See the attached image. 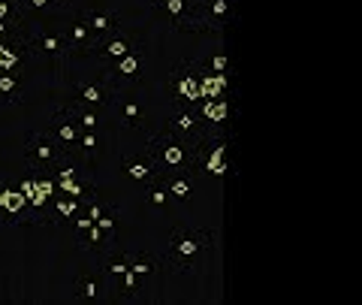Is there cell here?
I'll use <instances>...</instances> for the list:
<instances>
[{
  "mask_svg": "<svg viewBox=\"0 0 362 305\" xmlns=\"http://www.w3.org/2000/svg\"><path fill=\"white\" fill-rule=\"evenodd\" d=\"M211 248H214V236L206 227H178L173 230L163 248L160 266H166L173 275H190L206 263Z\"/></svg>",
  "mask_w": 362,
  "mask_h": 305,
  "instance_id": "1",
  "label": "cell"
},
{
  "mask_svg": "<svg viewBox=\"0 0 362 305\" xmlns=\"http://www.w3.org/2000/svg\"><path fill=\"white\" fill-rule=\"evenodd\" d=\"M30 49H33L37 58L49 61L52 70H58V73L66 70V64H70V46H66V37H64L61 9L37 25V33H33V40H30Z\"/></svg>",
  "mask_w": 362,
  "mask_h": 305,
  "instance_id": "2",
  "label": "cell"
},
{
  "mask_svg": "<svg viewBox=\"0 0 362 305\" xmlns=\"http://www.w3.org/2000/svg\"><path fill=\"white\" fill-rule=\"evenodd\" d=\"M145 149H148V154L154 157L160 175L173 173V169H194V149H190L187 142H181L175 133H169V130L151 137Z\"/></svg>",
  "mask_w": 362,
  "mask_h": 305,
  "instance_id": "3",
  "label": "cell"
},
{
  "mask_svg": "<svg viewBox=\"0 0 362 305\" xmlns=\"http://www.w3.org/2000/svg\"><path fill=\"white\" fill-rule=\"evenodd\" d=\"M64 149L49 137V130H33L25 142V161L37 175H52L64 161Z\"/></svg>",
  "mask_w": 362,
  "mask_h": 305,
  "instance_id": "4",
  "label": "cell"
},
{
  "mask_svg": "<svg viewBox=\"0 0 362 305\" xmlns=\"http://www.w3.org/2000/svg\"><path fill=\"white\" fill-rule=\"evenodd\" d=\"M166 130H169V133H175V137H178L181 142H187L190 149H197V145L202 142V137H206L209 124L199 118V112L190 109V103H185V106L178 103L173 112H169Z\"/></svg>",
  "mask_w": 362,
  "mask_h": 305,
  "instance_id": "5",
  "label": "cell"
},
{
  "mask_svg": "<svg viewBox=\"0 0 362 305\" xmlns=\"http://www.w3.org/2000/svg\"><path fill=\"white\" fill-rule=\"evenodd\" d=\"M64 37H66V46H70V58L73 54H94V49L100 46V37H94L88 18H85V9H66L64 16Z\"/></svg>",
  "mask_w": 362,
  "mask_h": 305,
  "instance_id": "6",
  "label": "cell"
},
{
  "mask_svg": "<svg viewBox=\"0 0 362 305\" xmlns=\"http://www.w3.org/2000/svg\"><path fill=\"white\" fill-rule=\"evenodd\" d=\"M142 73H145V46H139L136 52H130L127 58L115 61L112 67H106V79L112 85V91H130L133 85L142 82Z\"/></svg>",
  "mask_w": 362,
  "mask_h": 305,
  "instance_id": "7",
  "label": "cell"
},
{
  "mask_svg": "<svg viewBox=\"0 0 362 305\" xmlns=\"http://www.w3.org/2000/svg\"><path fill=\"white\" fill-rule=\"evenodd\" d=\"M157 9L173 21L178 30H206V16H202V0H160Z\"/></svg>",
  "mask_w": 362,
  "mask_h": 305,
  "instance_id": "8",
  "label": "cell"
},
{
  "mask_svg": "<svg viewBox=\"0 0 362 305\" xmlns=\"http://www.w3.org/2000/svg\"><path fill=\"white\" fill-rule=\"evenodd\" d=\"M142 42H139V37H136L133 30H127L124 25H118L112 33H106L103 37V42L94 49V58H100V64L103 67H112L115 61H121V58H127L130 52H136Z\"/></svg>",
  "mask_w": 362,
  "mask_h": 305,
  "instance_id": "9",
  "label": "cell"
},
{
  "mask_svg": "<svg viewBox=\"0 0 362 305\" xmlns=\"http://www.w3.org/2000/svg\"><path fill=\"white\" fill-rule=\"evenodd\" d=\"M112 290H115V284L109 281V275L103 272V269H90V272H82L76 275L73 281V299L76 302H106L112 297Z\"/></svg>",
  "mask_w": 362,
  "mask_h": 305,
  "instance_id": "10",
  "label": "cell"
},
{
  "mask_svg": "<svg viewBox=\"0 0 362 305\" xmlns=\"http://www.w3.org/2000/svg\"><path fill=\"white\" fill-rule=\"evenodd\" d=\"M45 130H49V137L58 142L66 154H76L78 157V137H82V127H78V121L73 118L70 109L61 106L52 115V121H49V127H45ZM78 161H82V157H78Z\"/></svg>",
  "mask_w": 362,
  "mask_h": 305,
  "instance_id": "11",
  "label": "cell"
},
{
  "mask_svg": "<svg viewBox=\"0 0 362 305\" xmlns=\"http://www.w3.org/2000/svg\"><path fill=\"white\" fill-rule=\"evenodd\" d=\"M199 61H181L173 70V97L175 103H199Z\"/></svg>",
  "mask_w": 362,
  "mask_h": 305,
  "instance_id": "12",
  "label": "cell"
},
{
  "mask_svg": "<svg viewBox=\"0 0 362 305\" xmlns=\"http://www.w3.org/2000/svg\"><path fill=\"white\" fill-rule=\"evenodd\" d=\"M109 115H115V121L127 130H142L145 121H148V112H145L142 100L133 97L130 91H115V97L109 103Z\"/></svg>",
  "mask_w": 362,
  "mask_h": 305,
  "instance_id": "13",
  "label": "cell"
},
{
  "mask_svg": "<svg viewBox=\"0 0 362 305\" xmlns=\"http://www.w3.org/2000/svg\"><path fill=\"white\" fill-rule=\"evenodd\" d=\"M112 97H115V91H112L109 79L103 73H100V76H88V79H78V82H76L73 100H78V103L97 106V109H109Z\"/></svg>",
  "mask_w": 362,
  "mask_h": 305,
  "instance_id": "14",
  "label": "cell"
},
{
  "mask_svg": "<svg viewBox=\"0 0 362 305\" xmlns=\"http://www.w3.org/2000/svg\"><path fill=\"white\" fill-rule=\"evenodd\" d=\"M124 173H127V178H133L136 185H151L157 175H160V169H157L154 163V157L148 154V149H142V151H127L124 154Z\"/></svg>",
  "mask_w": 362,
  "mask_h": 305,
  "instance_id": "15",
  "label": "cell"
},
{
  "mask_svg": "<svg viewBox=\"0 0 362 305\" xmlns=\"http://www.w3.org/2000/svg\"><path fill=\"white\" fill-rule=\"evenodd\" d=\"M160 182L166 185V190L173 194L175 202H190L197 190V173L194 169H173V173H163Z\"/></svg>",
  "mask_w": 362,
  "mask_h": 305,
  "instance_id": "16",
  "label": "cell"
},
{
  "mask_svg": "<svg viewBox=\"0 0 362 305\" xmlns=\"http://www.w3.org/2000/svg\"><path fill=\"white\" fill-rule=\"evenodd\" d=\"M64 106L73 112V118L78 121V127H82V130H106L109 109H97V106L78 103V100H70V103H64Z\"/></svg>",
  "mask_w": 362,
  "mask_h": 305,
  "instance_id": "17",
  "label": "cell"
},
{
  "mask_svg": "<svg viewBox=\"0 0 362 305\" xmlns=\"http://www.w3.org/2000/svg\"><path fill=\"white\" fill-rule=\"evenodd\" d=\"M197 112L209 127H223V124L230 121V100L226 97H206V100H199Z\"/></svg>",
  "mask_w": 362,
  "mask_h": 305,
  "instance_id": "18",
  "label": "cell"
},
{
  "mask_svg": "<svg viewBox=\"0 0 362 305\" xmlns=\"http://www.w3.org/2000/svg\"><path fill=\"white\" fill-rule=\"evenodd\" d=\"M130 269H133V275L139 278V284L148 287L154 281V275L160 272V257L151 254V251H133L130 254Z\"/></svg>",
  "mask_w": 362,
  "mask_h": 305,
  "instance_id": "19",
  "label": "cell"
},
{
  "mask_svg": "<svg viewBox=\"0 0 362 305\" xmlns=\"http://www.w3.org/2000/svg\"><path fill=\"white\" fill-rule=\"evenodd\" d=\"M76 212H82V200L70 197V194H54L52 206H49V221L58 224V227H64V224H70V218Z\"/></svg>",
  "mask_w": 362,
  "mask_h": 305,
  "instance_id": "20",
  "label": "cell"
},
{
  "mask_svg": "<svg viewBox=\"0 0 362 305\" xmlns=\"http://www.w3.org/2000/svg\"><path fill=\"white\" fill-rule=\"evenodd\" d=\"M85 18H88V25L90 30H94V37H100V42H103L106 33H112L118 25H121V18L115 9H109V6H100V9H85Z\"/></svg>",
  "mask_w": 362,
  "mask_h": 305,
  "instance_id": "21",
  "label": "cell"
},
{
  "mask_svg": "<svg viewBox=\"0 0 362 305\" xmlns=\"http://www.w3.org/2000/svg\"><path fill=\"white\" fill-rule=\"evenodd\" d=\"M100 269L109 275V281L115 284V281L130 269V251H115V248H109V251L100 254Z\"/></svg>",
  "mask_w": 362,
  "mask_h": 305,
  "instance_id": "22",
  "label": "cell"
},
{
  "mask_svg": "<svg viewBox=\"0 0 362 305\" xmlns=\"http://www.w3.org/2000/svg\"><path fill=\"white\" fill-rule=\"evenodd\" d=\"M233 13V0H202V16H206V30H221Z\"/></svg>",
  "mask_w": 362,
  "mask_h": 305,
  "instance_id": "23",
  "label": "cell"
},
{
  "mask_svg": "<svg viewBox=\"0 0 362 305\" xmlns=\"http://www.w3.org/2000/svg\"><path fill=\"white\" fill-rule=\"evenodd\" d=\"M145 200H148L151 209H160V212H169L173 209V202H175L173 194L166 190V185L160 182V175H157L151 185H145Z\"/></svg>",
  "mask_w": 362,
  "mask_h": 305,
  "instance_id": "24",
  "label": "cell"
},
{
  "mask_svg": "<svg viewBox=\"0 0 362 305\" xmlns=\"http://www.w3.org/2000/svg\"><path fill=\"white\" fill-rule=\"evenodd\" d=\"M0 97L6 103H21V73L18 70H0Z\"/></svg>",
  "mask_w": 362,
  "mask_h": 305,
  "instance_id": "25",
  "label": "cell"
},
{
  "mask_svg": "<svg viewBox=\"0 0 362 305\" xmlns=\"http://www.w3.org/2000/svg\"><path fill=\"white\" fill-rule=\"evenodd\" d=\"M118 221H121V212H118V206L115 202H109V209L100 214V218L94 221L100 230H103V236H106V242L115 248V242H118Z\"/></svg>",
  "mask_w": 362,
  "mask_h": 305,
  "instance_id": "26",
  "label": "cell"
},
{
  "mask_svg": "<svg viewBox=\"0 0 362 305\" xmlns=\"http://www.w3.org/2000/svg\"><path fill=\"white\" fill-rule=\"evenodd\" d=\"M226 85H230V79L226 76H218V73H199V100L206 97H223Z\"/></svg>",
  "mask_w": 362,
  "mask_h": 305,
  "instance_id": "27",
  "label": "cell"
},
{
  "mask_svg": "<svg viewBox=\"0 0 362 305\" xmlns=\"http://www.w3.org/2000/svg\"><path fill=\"white\" fill-rule=\"evenodd\" d=\"M100 145H103V130H82V137H78V157L90 163L97 157Z\"/></svg>",
  "mask_w": 362,
  "mask_h": 305,
  "instance_id": "28",
  "label": "cell"
},
{
  "mask_svg": "<svg viewBox=\"0 0 362 305\" xmlns=\"http://www.w3.org/2000/svg\"><path fill=\"white\" fill-rule=\"evenodd\" d=\"M199 67H202V70H206V73H218V76H226V73H230V52H226V49H211L209 54H206V58H202L199 61Z\"/></svg>",
  "mask_w": 362,
  "mask_h": 305,
  "instance_id": "29",
  "label": "cell"
},
{
  "mask_svg": "<svg viewBox=\"0 0 362 305\" xmlns=\"http://www.w3.org/2000/svg\"><path fill=\"white\" fill-rule=\"evenodd\" d=\"M16 16V4L13 0H0V21H9Z\"/></svg>",
  "mask_w": 362,
  "mask_h": 305,
  "instance_id": "30",
  "label": "cell"
},
{
  "mask_svg": "<svg viewBox=\"0 0 362 305\" xmlns=\"http://www.w3.org/2000/svg\"><path fill=\"white\" fill-rule=\"evenodd\" d=\"M33 185H37V175H28L25 182H21V188H18V190H21L25 197H30V194H33Z\"/></svg>",
  "mask_w": 362,
  "mask_h": 305,
  "instance_id": "31",
  "label": "cell"
},
{
  "mask_svg": "<svg viewBox=\"0 0 362 305\" xmlns=\"http://www.w3.org/2000/svg\"><path fill=\"white\" fill-rule=\"evenodd\" d=\"M30 9H49V0H28Z\"/></svg>",
  "mask_w": 362,
  "mask_h": 305,
  "instance_id": "32",
  "label": "cell"
},
{
  "mask_svg": "<svg viewBox=\"0 0 362 305\" xmlns=\"http://www.w3.org/2000/svg\"><path fill=\"white\" fill-rule=\"evenodd\" d=\"M0 287H4V266H0Z\"/></svg>",
  "mask_w": 362,
  "mask_h": 305,
  "instance_id": "33",
  "label": "cell"
},
{
  "mask_svg": "<svg viewBox=\"0 0 362 305\" xmlns=\"http://www.w3.org/2000/svg\"><path fill=\"white\" fill-rule=\"evenodd\" d=\"M148 4H154V6H157V4H160V0H148Z\"/></svg>",
  "mask_w": 362,
  "mask_h": 305,
  "instance_id": "34",
  "label": "cell"
}]
</instances>
